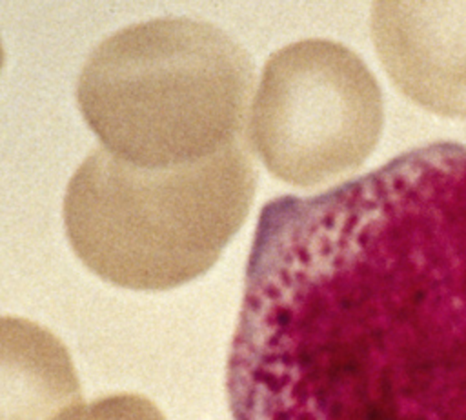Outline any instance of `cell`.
<instances>
[{"label":"cell","mask_w":466,"mask_h":420,"mask_svg":"<svg viewBox=\"0 0 466 420\" xmlns=\"http://www.w3.org/2000/svg\"><path fill=\"white\" fill-rule=\"evenodd\" d=\"M2 60H4V53H2V45H0V67H2Z\"/></svg>","instance_id":"8"},{"label":"cell","mask_w":466,"mask_h":420,"mask_svg":"<svg viewBox=\"0 0 466 420\" xmlns=\"http://www.w3.org/2000/svg\"><path fill=\"white\" fill-rule=\"evenodd\" d=\"M233 420H466V147L433 142L260 209Z\"/></svg>","instance_id":"1"},{"label":"cell","mask_w":466,"mask_h":420,"mask_svg":"<svg viewBox=\"0 0 466 420\" xmlns=\"http://www.w3.org/2000/svg\"><path fill=\"white\" fill-rule=\"evenodd\" d=\"M370 25L404 96L435 115H466V0H373Z\"/></svg>","instance_id":"5"},{"label":"cell","mask_w":466,"mask_h":420,"mask_svg":"<svg viewBox=\"0 0 466 420\" xmlns=\"http://www.w3.org/2000/svg\"><path fill=\"white\" fill-rule=\"evenodd\" d=\"M195 22L147 24L153 67L135 29L107 40L89 60L78 102L91 129L111 155L144 167H167L211 156L244 140L253 73L242 49L222 33Z\"/></svg>","instance_id":"3"},{"label":"cell","mask_w":466,"mask_h":420,"mask_svg":"<svg viewBox=\"0 0 466 420\" xmlns=\"http://www.w3.org/2000/svg\"><path fill=\"white\" fill-rule=\"evenodd\" d=\"M55 420H166L162 411L140 395H111L89 404H75Z\"/></svg>","instance_id":"7"},{"label":"cell","mask_w":466,"mask_h":420,"mask_svg":"<svg viewBox=\"0 0 466 420\" xmlns=\"http://www.w3.org/2000/svg\"><path fill=\"white\" fill-rule=\"evenodd\" d=\"M382 124L380 87L359 55L339 42L304 40L268 60L249 138L273 176L313 187L357 169Z\"/></svg>","instance_id":"4"},{"label":"cell","mask_w":466,"mask_h":420,"mask_svg":"<svg viewBox=\"0 0 466 420\" xmlns=\"http://www.w3.org/2000/svg\"><path fill=\"white\" fill-rule=\"evenodd\" d=\"M257 171L244 140L186 164L144 167L96 149L69 182L64 220L100 278L166 291L204 275L246 220Z\"/></svg>","instance_id":"2"},{"label":"cell","mask_w":466,"mask_h":420,"mask_svg":"<svg viewBox=\"0 0 466 420\" xmlns=\"http://www.w3.org/2000/svg\"><path fill=\"white\" fill-rule=\"evenodd\" d=\"M78 402L66 345L31 320L0 316V420H55Z\"/></svg>","instance_id":"6"}]
</instances>
